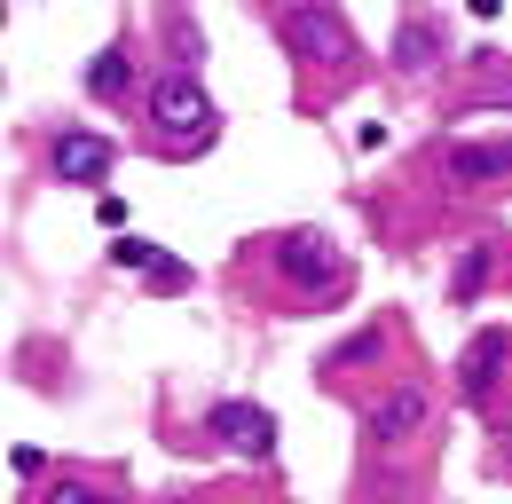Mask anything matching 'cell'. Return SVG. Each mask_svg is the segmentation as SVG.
<instances>
[{
    "label": "cell",
    "instance_id": "6da1fadb",
    "mask_svg": "<svg viewBox=\"0 0 512 504\" xmlns=\"http://www.w3.org/2000/svg\"><path fill=\"white\" fill-rule=\"evenodd\" d=\"M142 142L158 150V158H174V166H190L205 158L213 142H221V103L205 95V79L197 71H150L142 79Z\"/></svg>",
    "mask_w": 512,
    "mask_h": 504
},
{
    "label": "cell",
    "instance_id": "7a4b0ae2",
    "mask_svg": "<svg viewBox=\"0 0 512 504\" xmlns=\"http://www.w3.org/2000/svg\"><path fill=\"white\" fill-rule=\"evenodd\" d=\"M260 252H268V268H276L300 300H347V292H355V260H347V245H339L331 229H308V221H300V229H276Z\"/></svg>",
    "mask_w": 512,
    "mask_h": 504
},
{
    "label": "cell",
    "instance_id": "3957f363",
    "mask_svg": "<svg viewBox=\"0 0 512 504\" xmlns=\"http://www.w3.org/2000/svg\"><path fill=\"white\" fill-rule=\"evenodd\" d=\"M268 32H276L300 63H323V71H347V63H355V24H347L339 8H323V0H292V8H276Z\"/></svg>",
    "mask_w": 512,
    "mask_h": 504
},
{
    "label": "cell",
    "instance_id": "277c9868",
    "mask_svg": "<svg viewBox=\"0 0 512 504\" xmlns=\"http://www.w3.org/2000/svg\"><path fill=\"white\" fill-rule=\"evenodd\" d=\"M205 441L229 449V457H245V465H268L284 426H276V410H260L245 394H221V402H205Z\"/></svg>",
    "mask_w": 512,
    "mask_h": 504
},
{
    "label": "cell",
    "instance_id": "5b68a950",
    "mask_svg": "<svg viewBox=\"0 0 512 504\" xmlns=\"http://www.w3.org/2000/svg\"><path fill=\"white\" fill-rule=\"evenodd\" d=\"M426 418H434V394H426L418 378H386L379 394L363 402V449H371V457H386V449H402V441L418 434Z\"/></svg>",
    "mask_w": 512,
    "mask_h": 504
},
{
    "label": "cell",
    "instance_id": "8992f818",
    "mask_svg": "<svg viewBox=\"0 0 512 504\" xmlns=\"http://www.w3.org/2000/svg\"><path fill=\"white\" fill-rule=\"evenodd\" d=\"M119 166V142L95 134V126H48V174L64 189H103Z\"/></svg>",
    "mask_w": 512,
    "mask_h": 504
},
{
    "label": "cell",
    "instance_id": "52a82bcc",
    "mask_svg": "<svg viewBox=\"0 0 512 504\" xmlns=\"http://www.w3.org/2000/svg\"><path fill=\"white\" fill-rule=\"evenodd\" d=\"M442 189H505L512 182V134L481 142V134H449L442 158H434Z\"/></svg>",
    "mask_w": 512,
    "mask_h": 504
},
{
    "label": "cell",
    "instance_id": "ba28073f",
    "mask_svg": "<svg viewBox=\"0 0 512 504\" xmlns=\"http://www.w3.org/2000/svg\"><path fill=\"white\" fill-rule=\"evenodd\" d=\"M505 378H512V331L505 323H481V331L457 347V394H465V410H489Z\"/></svg>",
    "mask_w": 512,
    "mask_h": 504
},
{
    "label": "cell",
    "instance_id": "9c48e42d",
    "mask_svg": "<svg viewBox=\"0 0 512 504\" xmlns=\"http://www.w3.org/2000/svg\"><path fill=\"white\" fill-rule=\"evenodd\" d=\"M386 56H394V79H434V71L449 63V16H434V8H402Z\"/></svg>",
    "mask_w": 512,
    "mask_h": 504
},
{
    "label": "cell",
    "instance_id": "30bf717a",
    "mask_svg": "<svg viewBox=\"0 0 512 504\" xmlns=\"http://www.w3.org/2000/svg\"><path fill=\"white\" fill-rule=\"evenodd\" d=\"M473 111H512V56L505 48L465 56V87L449 95V119H473Z\"/></svg>",
    "mask_w": 512,
    "mask_h": 504
},
{
    "label": "cell",
    "instance_id": "8fae6325",
    "mask_svg": "<svg viewBox=\"0 0 512 504\" xmlns=\"http://www.w3.org/2000/svg\"><path fill=\"white\" fill-rule=\"evenodd\" d=\"M79 87H87L95 103H127V95H134V48H127V40L95 48V56L79 63Z\"/></svg>",
    "mask_w": 512,
    "mask_h": 504
},
{
    "label": "cell",
    "instance_id": "7c38bea8",
    "mask_svg": "<svg viewBox=\"0 0 512 504\" xmlns=\"http://www.w3.org/2000/svg\"><path fill=\"white\" fill-rule=\"evenodd\" d=\"M363 363H386V323H363L355 339H339V347H331V355L316 363V378H323V386H339V378L363 371Z\"/></svg>",
    "mask_w": 512,
    "mask_h": 504
},
{
    "label": "cell",
    "instance_id": "4fadbf2b",
    "mask_svg": "<svg viewBox=\"0 0 512 504\" xmlns=\"http://www.w3.org/2000/svg\"><path fill=\"white\" fill-rule=\"evenodd\" d=\"M489 276H497V245H465V260L449 268V308H473L489 292Z\"/></svg>",
    "mask_w": 512,
    "mask_h": 504
},
{
    "label": "cell",
    "instance_id": "5bb4252c",
    "mask_svg": "<svg viewBox=\"0 0 512 504\" xmlns=\"http://www.w3.org/2000/svg\"><path fill=\"white\" fill-rule=\"evenodd\" d=\"M142 284H150L158 300H182V292H197V268H190V260H174V252L158 245V260L142 268Z\"/></svg>",
    "mask_w": 512,
    "mask_h": 504
},
{
    "label": "cell",
    "instance_id": "9a60e30c",
    "mask_svg": "<svg viewBox=\"0 0 512 504\" xmlns=\"http://www.w3.org/2000/svg\"><path fill=\"white\" fill-rule=\"evenodd\" d=\"M40 504H127V497H111V489H95V481H48V489H40Z\"/></svg>",
    "mask_w": 512,
    "mask_h": 504
},
{
    "label": "cell",
    "instance_id": "2e32d148",
    "mask_svg": "<svg viewBox=\"0 0 512 504\" xmlns=\"http://www.w3.org/2000/svg\"><path fill=\"white\" fill-rule=\"evenodd\" d=\"M166 40H174V71H197V24L190 16H166Z\"/></svg>",
    "mask_w": 512,
    "mask_h": 504
},
{
    "label": "cell",
    "instance_id": "e0dca14e",
    "mask_svg": "<svg viewBox=\"0 0 512 504\" xmlns=\"http://www.w3.org/2000/svg\"><path fill=\"white\" fill-rule=\"evenodd\" d=\"M111 260H119V268H134V276H142V268L158 260V245H150V237H119V245H111Z\"/></svg>",
    "mask_w": 512,
    "mask_h": 504
},
{
    "label": "cell",
    "instance_id": "ac0fdd59",
    "mask_svg": "<svg viewBox=\"0 0 512 504\" xmlns=\"http://www.w3.org/2000/svg\"><path fill=\"white\" fill-rule=\"evenodd\" d=\"M40 465H48V457H40V449H24V441H16V449H8V473H16V481H40Z\"/></svg>",
    "mask_w": 512,
    "mask_h": 504
},
{
    "label": "cell",
    "instance_id": "d6986e66",
    "mask_svg": "<svg viewBox=\"0 0 512 504\" xmlns=\"http://www.w3.org/2000/svg\"><path fill=\"white\" fill-rule=\"evenodd\" d=\"M505 465H512V457H505Z\"/></svg>",
    "mask_w": 512,
    "mask_h": 504
}]
</instances>
